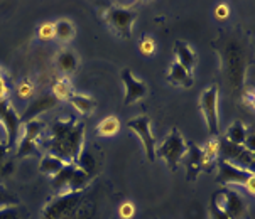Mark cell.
Here are the masks:
<instances>
[{"label":"cell","mask_w":255,"mask_h":219,"mask_svg":"<svg viewBox=\"0 0 255 219\" xmlns=\"http://www.w3.org/2000/svg\"><path fill=\"white\" fill-rule=\"evenodd\" d=\"M85 125L78 120H58L42 132L39 144L51 155L63 158L64 162H75L83 150Z\"/></svg>","instance_id":"6da1fadb"},{"label":"cell","mask_w":255,"mask_h":219,"mask_svg":"<svg viewBox=\"0 0 255 219\" xmlns=\"http://www.w3.org/2000/svg\"><path fill=\"white\" fill-rule=\"evenodd\" d=\"M88 214L86 191L56 194L42 209V219H85Z\"/></svg>","instance_id":"7a4b0ae2"},{"label":"cell","mask_w":255,"mask_h":219,"mask_svg":"<svg viewBox=\"0 0 255 219\" xmlns=\"http://www.w3.org/2000/svg\"><path fill=\"white\" fill-rule=\"evenodd\" d=\"M92 175L78 167L75 162H70L54 175L51 180V187L56 194H64V192H76V191H86L90 184Z\"/></svg>","instance_id":"3957f363"},{"label":"cell","mask_w":255,"mask_h":219,"mask_svg":"<svg viewBox=\"0 0 255 219\" xmlns=\"http://www.w3.org/2000/svg\"><path fill=\"white\" fill-rule=\"evenodd\" d=\"M186 144H188V140L181 135L178 128H172L162 144L159 147H155V157L166 160L171 172H176L179 167V162L183 160L186 153Z\"/></svg>","instance_id":"277c9868"},{"label":"cell","mask_w":255,"mask_h":219,"mask_svg":"<svg viewBox=\"0 0 255 219\" xmlns=\"http://www.w3.org/2000/svg\"><path fill=\"white\" fill-rule=\"evenodd\" d=\"M103 20L117 36L127 39L130 37L132 27L137 20V12L128 7H109L103 12Z\"/></svg>","instance_id":"5b68a950"},{"label":"cell","mask_w":255,"mask_h":219,"mask_svg":"<svg viewBox=\"0 0 255 219\" xmlns=\"http://www.w3.org/2000/svg\"><path fill=\"white\" fill-rule=\"evenodd\" d=\"M200 108L205 117L206 127L211 139L220 135V118H218V84H208L200 96Z\"/></svg>","instance_id":"8992f818"},{"label":"cell","mask_w":255,"mask_h":219,"mask_svg":"<svg viewBox=\"0 0 255 219\" xmlns=\"http://www.w3.org/2000/svg\"><path fill=\"white\" fill-rule=\"evenodd\" d=\"M211 201L230 219H244L245 214H247V203H245V199L242 197V194H239V192L230 187H223L217 191L215 196L211 197Z\"/></svg>","instance_id":"52a82bcc"},{"label":"cell","mask_w":255,"mask_h":219,"mask_svg":"<svg viewBox=\"0 0 255 219\" xmlns=\"http://www.w3.org/2000/svg\"><path fill=\"white\" fill-rule=\"evenodd\" d=\"M46 130V125L41 120H31L24 123V135L22 139L17 142V155L19 157H29L39 153L37 142L41 139L42 132Z\"/></svg>","instance_id":"ba28073f"},{"label":"cell","mask_w":255,"mask_h":219,"mask_svg":"<svg viewBox=\"0 0 255 219\" xmlns=\"http://www.w3.org/2000/svg\"><path fill=\"white\" fill-rule=\"evenodd\" d=\"M220 155H222V160L254 172V153L249 152L244 145H235L228 140H220Z\"/></svg>","instance_id":"9c48e42d"},{"label":"cell","mask_w":255,"mask_h":219,"mask_svg":"<svg viewBox=\"0 0 255 219\" xmlns=\"http://www.w3.org/2000/svg\"><path fill=\"white\" fill-rule=\"evenodd\" d=\"M0 125L3 127V132L7 135V150L15 147L19 142L20 130H22V123H20V117L15 113V110L8 101L0 103Z\"/></svg>","instance_id":"30bf717a"},{"label":"cell","mask_w":255,"mask_h":219,"mask_svg":"<svg viewBox=\"0 0 255 219\" xmlns=\"http://www.w3.org/2000/svg\"><path fill=\"white\" fill-rule=\"evenodd\" d=\"M127 125L140 139L142 147L145 150V155L149 158V162H154L155 160V139H154L152 132H150V118L145 117V115H140V117L128 120Z\"/></svg>","instance_id":"8fae6325"},{"label":"cell","mask_w":255,"mask_h":219,"mask_svg":"<svg viewBox=\"0 0 255 219\" xmlns=\"http://www.w3.org/2000/svg\"><path fill=\"white\" fill-rule=\"evenodd\" d=\"M255 177L254 172L245 169H240V167L230 164V162L220 160L218 162V174H217V182L222 184V186L228 187V186H244L249 182L250 179Z\"/></svg>","instance_id":"7c38bea8"},{"label":"cell","mask_w":255,"mask_h":219,"mask_svg":"<svg viewBox=\"0 0 255 219\" xmlns=\"http://www.w3.org/2000/svg\"><path fill=\"white\" fill-rule=\"evenodd\" d=\"M181 162H184V167H186V170H188L186 177H188L189 182H193L203 170H206L205 160H203V150L201 147H198L196 144H193V142L186 144V153Z\"/></svg>","instance_id":"4fadbf2b"},{"label":"cell","mask_w":255,"mask_h":219,"mask_svg":"<svg viewBox=\"0 0 255 219\" xmlns=\"http://www.w3.org/2000/svg\"><path fill=\"white\" fill-rule=\"evenodd\" d=\"M122 83H124V88H125V100H124V105H133L139 100L145 96L147 93V86L144 81L137 79L135 76L132 74L130 70H124L122 71Z\"/></svg>","instance_id":"5bb4252c"},{"label":"cell","mask_w":255,"mask_h":219,"mask_svg":"<svg viewBox=\"0 0 255 219\" xmlns=\"http://www.w3.org/2000/svg\"><path fill=\"white\" fill-rule=\"evenodd\" d=\"M58 100L53 96V93H44L41 94L36 100H32L31 105L25 108V111L20 115V123H25V122H31V120H37V115L41 113H46L47 110L54 108Z\"/></svg>","instance_id":"9a60e30c"},{"label":"cell","mask_w":255,"mask_h":219,"mask_svg":"<svg viewBox=\"0 0 255 219\" xmlns=\"http://www.w3.org/2000/svg\"><path fill=\"white\" fill-rule=\"evenodd\" d=\"M174 56H176V63L181 64L188 73L193 74V70L196 66V53L189 47L188 42L184 41H176L174 42Z\"/></svg>","instance_id":"2e32d148"},{"label":"cell","mask_w":255,"mask_h":219,"mask_svg":"<svg viewBox=\"0 0 255 219\" xmlns=\"http://www.w3.org/2000/svg\"><path fill=\"white\" fill-rule=\"evenodd\" d=\"M78 64H80V59H78L76 53H73L71 49H63L56 56V66H58V70L64 73V74H73V73H76Z\"/></svg>","instance_id":"e0dca14e"},{"label":"cell","mask_w":255,"mask_h":219,"mask_svg":"<svg viewBox=\"0 0 255 219\" xmlns=\"http://www.w3.org/2000/svg\"><path fill=\"white\" fill-rule=\"evenodd\" d=\"M167 81L174 86H183V88H191L193 86V74L184 70L181 64L172 63L171 70H169V76H167Z\"/></svg>","instance_id":"ac0fdd59"},{"label":"cell","mask_w":255,"mask_h":219,"mask_svg":"<svg viewBox=\"0 0 255 219\" xmlns=\"http://www.w3.org/2000/svg\"><path fill=\"white\" fill-rule=\"evenodd\" d=\"M66 164H70V162H64L63 158H59V157H56V155H51V153H46V155L41 158L39 169H41L42 174L54 177V175L58 174Z\"/></svg>","instance_id":"d6986e66"},{"label":"cell","mask_w":255,"mask_h":219,"mask_svg":"<svg viewBox=\"0 0 255 219\" xmlns=\"http://www.w3.org/2000/svg\"><path fill=\"white\" fill-rule=\"evenodd\" d=\"M68 101H70L81 115H90V113H93L95 108H97V100L92 96H86V94H76L75 93Z\"/></svg>","instance_id":"ffe728a7"},{"label":"cell","mask_w":255,"mask_h":219,"mask_svg":"<svg viewBox=\"0 0 255 219\" xmlns=\"http://www.w3.org/2000/svg\"><path fill=\"white\" fill-rule=\"evenodd\" d=\"M249 132H247V127L244 125L242 122H233L230 127H228L227 133H225V140L232 142V144L235 145H244L245 139H247Z\"/></svg>","instance_id":"44dd1931"},{"label":"cell","mask_w":255,"mask_h":219,"mask_svg":"<svg viewBox=\"0 0 255 219\" xmlns=\"http://www.w3.org/2000/svg\"><path fill=\"white\" fill-rule=\"evenodd\" d=\"M201 150H203V160H205V167H206V170H210L211 167L217 164V160L220 157V140L218 139L210 140L205 147H201Z\"/></svg>","instance_id":"7402d4cb"},{"label":"cell","mask_w":255,"mask_h":219,"mask_svg":"<svg viewBox=\"0 0 255 219\" xmlns=\"http://www.w3.org/2000/svg\"><path fill=\"white\" fill-rule=\"evenodd\" d=\"M76 29L68 19H61L58 22H54V37H58L59 41L68 42L75 37Z\"/></svg>","instance_id":"603a6c76"},{"label":"cell","mask_w":255,"mask_h":219,"mask_svg":"<svg viewBox=\"0 0 255 219\" xmlns=\"http://www.w3.org/2000/svg\"><path fill=\"white\" fill-rule=\"evenodd\" d=\"M120 130V120L117 117H107L103 118L97 127V133L100 137H114L115 133H119Z\"/></svg>","instance_id":"cb8c5ba5"},{"label":"cell","mask_w":255,"mask_h":219,"mask_svg":"<svg viewBox=\"0 0 255 219\" xmlns=\"http://www.w3.org/2000/svg\"><path fill=\"white\" fill-rule=\"evenodd\" d=\"M53 96L56 98V100H70V98L73 96V86H71V83L68 81L66 78H61V79H58L54 83V86H53Z\"/></svg>","instance_id":"d4e9b609"},{"label":"cell","mask_w":255,"mask_h":219,"mask_svg":"<svg viewBox=\"0 0 255 219\" xmlns=\"http://www.w3.org/2000/svg\"><path fill=\"white\" fill-rule=\"evenodd\" d=\"M0 219H29V213L24 206H7L0 208Z\"/></svg>","instance_id":"484cf974"},{"label":"cell","mask_w":255,"mask_h":219,"mask_svg":"<svg viewBox=\"0 0 255 219\" xmlns=\"http://www.w3.org/2000/svg\"><path fill=\"white\" fill-rule=\"evenodd\" d=\"M75 164L80 167L83 172L88 174V175H92L95 172V167H97L93 155L90 152H86V150H81V153L78 155V158L75 160Z\"/></svg>","instance_id":"4316f807"},{"label":"cell","mask_w":255,"mask_h":219,"mask_svg":"<svg viewBox=\"0 0 255 219\" xmlns=\"http://www.w3.org/2000/svg\"><path fill=\"white\" fill-rule=\"evenodd\" d=\"M20 201L15 194H12L10 191L0 184V208H7V206H19Z\"/></svg>","instance_id":"83f0119b"},{"label":"cell","mask_w":255,"mask_h":219,"mask_svg":"<svg viewBox=\"0 0 255 219\" xmlns=\"http://www.w3.org/2000/svg\"><path fill=\"white\" fill-rule=\"evenodd\" d=\"M39 37H41L42 41H49L54 37V24L51 22H46L41 25V29H39Z\"/></svg>","instance_id":"f1b7e54d"},{"label":"cell","mask_w":255,"mask_h":219,"mask_svg":"<svg viewBox=\"0 0 255 219\" xmlns=\"http://www.w3.org/2000/svg\"><path fill=\"white\" fill-rule=\"evenodd\" d=\"M155 51V42L152 37H144V39L140 41V53L145 54V56H150L154 54Z\"/></svg>","instance_id":"f546056e"},{"label":"cell","mask_w":255,"mask_h":219,"mask_svg":"<svg viewBox=\"0 0 255 219\" xmlns=\"http://www.w3.org/2000/svg\"><path fill=\"white\" fill-rule=\"evenodd\" d=\"M34 93V86L29 81H24V83H20L19 86H17V94H19L20 98H31Z\"/></svg>","instance_id":"4dcf8cb0"},{"label":"cell","mask_w":255,"mask_h":219,"mask_svg":"<svg viewBox=\"0 0 255 219\" xmlns=\"http://www.w3.org/2000/svg\"><path fill=\"white\" fill-rule=\"evenodd\" d=\"M208 214H210V219H230L225 214L222 209L218 208L213 201H210V208H208Z\"/></svg>","instance_id":"1f68e13d"},{"label":"cell","mask_w":255,"mask_h":219,"mask_svg":"<svg viewBox=\"0 0 255 219\" xmlns=\"http://www.w3.org/2000/svg\"><path fill=\"white\" fill-rule=\"evenodd\" d=\"M135 213V208H133L132 203H124L122 206L119 208V216L122 219H130Z\"/></svg>","instance_id":"d6a6232c"},{"label":"cell","mask_w":255,"mask_h":219,"mask_svg":"<svg viewBox=\"0 0 255 219\" xmlns=\"http://www.w3.org/2000/svg\"><path fill=\"white\" fill-rule=\"evenodd\" d=\"M228 14H230V10H228V5H227V3H220V5L217 7V10H215V15H217L220 20L227 19Z\"/></svg>","instance_id":"836d02e7"},{"label":"cell","mask_w":255,"mask_h":219,"mask_svg":"<svg viewBox=\"0 0 255 219\" xmlns=\"http://www.w3.org/2000/svg\"><path fill=\"white\" fill-rule=\"evenodd\" d=\"M7 84H5V79H3V76L0 74V103L2 101H7Z\"/></svg>","instance_id":"e575fe53"},{"label":"cell","mask_w":255,"mask_h":219,"mask_svg":"<svg viewBox=\"0 0 255 219\" xmlns=\"http://www.w3.org/2000/svg\"><path fill=\"white\" fill-rule=\"evenodd\" d=\"M244 101H245V105H247L249 108H254V93H252V91H249V93L244 96Z\"/></svg>","instance_id":"d590c367"},{"label":"cell","mask_w":255,"mask_h":219,"mask_svg":"<svg viewBox=\"0 0 255 219\" xmlns=\"http://www.w3.org/2000/svg\"><path fill=\"white\" fill-rule=\"evenodd\" d=\"M0 74H2V73H0Z\"/></svg>","instance_id":"8d00e7d4"}]
</instances>
